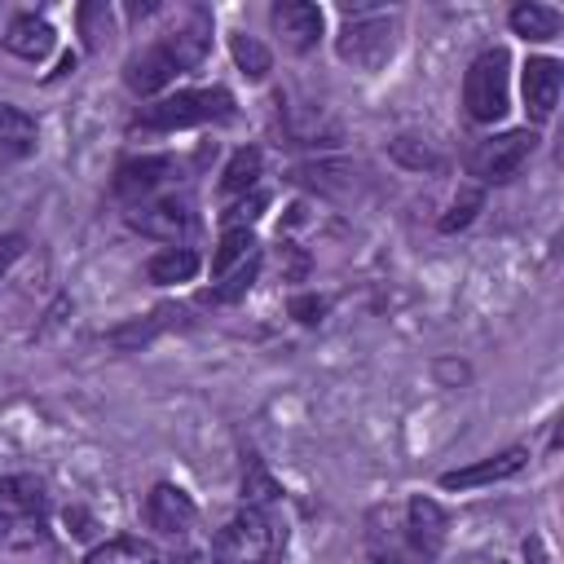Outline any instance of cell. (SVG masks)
I'll use <instances>...</instances> for the list:
<instances>
[{"label":"cell","mask_w":564,"mask_h":564,"mask_svg":"<svg viewBox=\"0 0 564 564\" xmlns=\"http://www.w3.org/2000/svg\"><path fill=\"white\" fill-rule=\"evenodd\" d=\"M256 273H260V251L247 260V264H238V269H229L225 278H216L220 286H212L203 300H212V304H234V300H242L247 291H251V282H256Z\"/></svg>","instance_id":"26"},{"label":"cell","mask_w":564,"mask_h":564,"mask_svg":"<svg viewBox=\"0 0 564 564\" xmlns=\"http://www.w3.org/2000/svg\"><path fill=\"white\" fill-rule=\"evenodd\" d=\"M445 529H449V520H445V511H441L436 498L414 494V498L405 502V538H410V546H414V555H419L423 564L441 555Z\"/></svg>","instance_id":"11"},{"label":"cell","mask_w":564,"mask_h":564,"mask_svg":"<svg viewBox=\"0 0 564 564\" xmlns=\"http://www.w3.org/2000/svg\"><path fill=\"white\" fill-rule=\"evenodd\" d=\"M286 308H291V317H295L300 326H317V322L326 317L330 300H326V295H313V291H308V295H291V304H286Z\"/></svg>","instance_id":"30"},{"label":"cell","mask_w":564,"mask_h":564,"mask_svg":"<svg viewBox=\"0 0 564 564\" xmlns=\"http://www.w3.org/2000/svg\"><path fill=\"white\" fill-rule=\"evenodd\" d=\"M560 88H564V66L555 57H529L520 66V93H524V110L533 123H546L555 115Z\"/></svg>","instance_id":"7"},{"label":"cell","mask_w":564,"mask_h":564,"mask_svg":"<svg viewBox=\"0 0 564 564\" xmlns=\"http://www.w3.org/2000/svg\"><path fill=\"white\" fill-rule=\"evenodd\" d=\"M256 256V234L242 225V229H225L220 234V247L212 251V278H225L229 269L247 264Z\"/></svg>","instance_id":"24"},{"label":"cell","mask_w":564,"mask_h":564,"mask_svg":"<svg viewBox=\"0 0 564 564\" xmlns=\"http://www.w3.org/2000/svg\"><path fill=\"white\" fill-rule=\"evenodd\" d=\"M436 375H441L445 383H449V379H458V383H463V379H467V366H454V361H436Z\"/></svg>","instance_id":"33"},{"label":"cell","mask_w":564,"mask_h":564,"mask_svg":"<svg viewBox=\"0 0 564 564\" xmlns=\"http://www.w3.org/2000/svg\"><path fill=\"white\" fill-rule=\"evenodd\" d=\"M128 225L145 238H159V242H181L189 229H194V216H189V203L181 198H145L128 212Z\"/></svg>","instance_id":"8"},{"label":"cell","mask_w":564,"mask_h":564,"mask_svg":"<svg viewBox=\"0 0 564 564\" xmlns=\"http://www.w3.org/2000/svg\"><path fill=\"white\" fill-rule=\"evenodd\" d=\"M84 564H159V546L145 542V538L123 533V538L97 542V546L84 555Z\"/></svg>","instance_id":"20"},{"label":"cell","mask_w":564,"mask_h":564,"mask_svg":"<svg viewBox=\"0 0 564 564\" xmlns=\"http://www.w3.org/2000/svg\"><path fill=\"white\" fill-rule=\"evenodd\" d=\"M538 150V132L533 128H511V132H498V137H485L471 145L467 154V172L480 181V185H502L511 181L524 159Z\"/></svg>","instance_id":"4"},{"label":"cell","mask_w":564,"mask_h":564,"mask_svg":"<svg viewBox=\"0 0 564 564\" xmlns=\"http://www.w3.org/2000/svg\"><path fill=\"white\" fill-rule=\"evenodd\" d=\"M524 463H529V449H524V445H511V449L489 454V458H480V463L441 471V489H480V485H498V480H511Z\"/></svg>","instance_id":"12"},{"label":"cell","mask_w":564,"mask_h":564,"mask_svg":"<svg viewBox=\"0 0 564 564\" xmlns=\"http://www.w3.org/2000/svg\"><path fill=\"white\" fill-rule=\"evenodd\" d=\"M35 145H40L35 119H31L22 106L0 101V159H4V163L26 159V154H35Z\"/></svg>","instance_id":"15"},{"label":"cell","mask_w":564,"mask_h":564,"mask_svg":"<svg viewBox=\"0 0 564 564\" xmlns=\"http://www.w3.org/2000/svg\"><path fill=\"white\" fill-rule=\"evenodd\" d=\"M234 115V97L225 88H181L172 97H154L132 115L137 132H176L198 123H220Z\"/></svg>","instance_id":"1"},{"label":"cell","mask_w":564,"mask_h":564,"mask_svg":"<svg viewBox=\"0 0 564 564\" xmlns=\"http://www.w3.org/2000/svg\"><path fill=\"white\" fill-rule=\"evenodd\" d=\"M22 251H26V238H22V234H4V238H0V273H9V264H13Z\"/></svg>","instance_id":"31"},{"label":"cell","mask_w":564,"mask_h":564,"mask_svg":"<svg viewBox=\"0 0 564 564\" xmlns=\"http://www.w3.org/2000/svg\"><path fill=\"white\" fill-rule=\"evenodd\" d=\"M278 498H282V485L269 476V467L256 454H247V467H242V507L269 511Z\"/></svg>","instance_id":"22"},{"label":"cell","mask_w":564,"mask_h":564,"mask_svg":"<svg viewBox=\"0 0 564 564\" xmlns=\"http://www.w3.org/2000/svg\"><path fill=\"white\" fill-rule=\"evenodd\" d=\"M176 75H181V62L172 57V48H167L163 40L150 44V48H141V53L123 66V84H128L137 97H154V93L167 88Z\"/></svg>","instance_id":"13"},{"label":"cell","mask_w":564,"mask_h":564,"mask_svg":"<svg viewBox=\"0 0 564 564\" xmlns=\"http://www.w3.org/2000/svg\"><path fill=\"white\" fill-rule=\"evenodd\" d=\"M260 150L256 145H242V150H234L229 154V163H225V172H220V194H247V189H256V181H260Z\"/></svg>","instance_id":"23"},{"label":"cell","mask_w":564,"mask_h":564,"mask_svg":"<svg viewBox=\"0 0 564 564\" xmlns=\"http://www.w3.org/2000/svg\"><path fill=\"white\" fill-rule=\"evenodd\" d=\"M172 564H212V560H207V555H198V551H181Z\"/></svg>","instance_id":"34"},{"label":"cell","mask_w":564,"mask_h":564,"mask_svg":"<svg viewBox=\"0 0 564 564\" xmlns=\"http://www.w3.org/2000/svg\"><path fill=\"white\" fill-rule=\"evenodd\" d=\"M392 159L405 163V167H414V172H423V167H427V172H441V167H445V159H441L436 150H427L423 141H414V137H397V141H392Z\"/></svg>","instance_id":"27"},{"label":"cell","mask_w":564,"mask_h":564,"mask_svg":"<svg viewBox=\"0 0 564 564\" xmlns=\"http://www.w3.org/2000/svg\"><path fill=\"white\" fill-rule=\"evenodd\" d=\"M79 31L88 35V48H101V40L110 35V9L106 4H84L79 9Z\"/></svg>","instance_id":"29"},{"label":"cell","mask_w":564,"mask_h":564,"mask_svg":"<svg viewBox=\"0 0 564 564\" xmlns=\"http://www.w3.org/2000/svg\"><path fill=\"white\" fill-rule=\"evenodd\" d=\"M163 44H167L172 57L181 62V70H194V66L207 57V48H212V18H207L203 9H194L185 26H176L172 35H163Z\"/></svg>","instance_id":"17"},{"label":"cell","mask_w":564,"mask_h":564,"mask_svg":"<svg viewBox=\"0 0 564 564\" xmlns=\"http://www.w3.org/2000/svg\"><path fill=\"white\" fill-rule=\"evenodd\" d=\"M507 22H511V31H516V35H524V40H555V35H560V26H564L560 9L538 4V0L516 4V9L507 13Z\"/></svg>","instance_id":"21"},{"label":"cell","mask_w":564,"mask_h":564,"mask_svg":"<svg viewBox=\"0 0 564 564\" xmlns=\"http://www.w3.org/2000/svg\"><path fill=\"white\" fill-rule=\"evenodd\" d=\"M278 551V524L269 511L242 507L234 520H225V529L212 542V560L216 564H269Z\"/></svg>","instance_id":"3"},{"label":"cell","mask_w":564,"mask_h":564,"mask_svg":"<svg viewBox=\"0 0 564 564\" xmlns=\"http://www.w3.org/2000/svg\"><path fill=\"white\" fill-rule=\"evenodd\" d=\"M53 44H57V31L40 13H18L9 22V31H4V48L13 57H22V62H44L53 53Z\"/></svg>","instance_id":"14"},{"label":"cell","mask_w":564,"mask_h":564,"mask_svg":"<svg viewBox=\"0 0 564 564\" xmlns=\"http://www.w3.org/2000/svg\"><path fill=\"white\" fill-rule=\"evenodd\" d=\"M335 48H339V57H344L348 66L375 70V66H383V62L397 53V22H388L379 9H375V13H357V18L344 22Z\"/></svg>","instance_id":"5"},{"label":"cell","mask_w":564,"mask_h":564,"mask_svg":"<svg viewBox=\"0 0 564 564\" xmlns=\"http://www.w3.org/2000/svg\"><path fill=\"white\" fill-rule=\"evenodd\" d=\"M375 564H397V560H392V555H383V560H375Z\"/></svg>","instance_id":"35"},{"label":"cell","mask_w":564,"mask_h":564,"mask_svg":"<svg viewBox=\"0 0 564 564\" xmlns=\"http://www.w3.org/2000/svg\"><path fill=\"white\" fill-rule=\"evenodd\" d=\"M176 322H181V308L159 304L154 313H145V317H137V322L115 326V330L106 335V344H115V348H141V344H150L154 335H163L167 326H176Z\"/></svg>","instance_id":"19"},{"label":"cell","mask_w":564,"mask_h":564,"mask_svg":"<svg viewBox=\"0 0 564 564\" xmlns=\"http://www.w3.org/2000/svg\"><path fill=\"white\" fill-rule=\"evenodd\" d=\"M485 207V189L476 185V189H463L454 203H449V212L441 216V234H454V229H467L471 220H476V212Z\"/></svg>","instance_id":"28"},{"label":"cell","mask_w":564,"mask_h":564,"mask_svg":"<svg viewBox=\"0 0 564 564\" xmlns=\"http://www.w3.org/2000/svg\"><path fill=\"white\" fill-rule=\"evenodd\" d=\"M524 564H551L542 538H524Z\"/></svg>","instance_id":"32"},{"label":"cell","mask_w":564,"mask_h":564,"mask_svg":"<svg viewBox=\"0 0 564 564\" xmlns=\"http://www.w3.org/2000/svg\"><path fill=\"white\" fill-rule=\"evenodd\" d=\"M145 520H150V529H159L167 538H185L194 529V520H198V507L181 485L159 480L150 489V498H145Z\"/></svg>","instance_id":"9"},{"label":"cell","mask_w":564,"mask_h":564,"mask_svg":"<svg viewBox=\"0 0 564 564\" xmlns=\"http://www.w3.org/2000/svg\"><path fill=\"white\" fill-rule=\"evenodd\" d=\"M511 53L502 44L476 53V62L467 66L463 75V106L476 123H498L507 115V101H511Z\"/></svg>","instance_id":"2"},{"label":"cell","mask_w":564,"mask_h":564,"mask_svg":"<svg viewBox=\"0 0 564 564\" xmlns=\"http://www.w3.org/2000/svg\"><path fill=\"white\" fill-rule=\"evenodd\" d=\"M229 53H234V62H238V70L247 75V79H264L269 75V66H273V57H269V48L256 40V35H229Z\"/></svg>","instance_id":"25"},{"label":"cell","mask_w":564,"mask_h":564,"mask_svg":"<svg viewBox=\"0 0 564 564\" xmlns=\"http://www.w3.org/2000/svg\"><path fill=\"white\" fill-rule=\"evenodd\" d=\"M176 159H167V154H141V159H123L119 163V172H115V198H123V203H145V198H154L167 181H176Z\"/></svg>","instance_id":"6"},{"label":"cell","mask_w":564,"mask_h":564,"mask_svg":"<svg viewBox=\"0 0 564 564\" xmlns=\"http://www.w3.org/2000/svg\"><path fill=\"white\" fill-rule=\"evenodd\" d=\"M44 511V480L40 476H0V524L26 520Z\"/></svg>","instance_id":"16"},{"label":"cell","mask_w":564,"mask_h":564,"mask_svg":"<svg viewBox=\"0 0 564 564\" xmlns=\"http://www.w3.org/2000/svg\"><path fill=\"white\" fill-rule=\"evenodd\" d=\"M269 22H273V35H282L291 53H308L322 40V9L308 0H278L269 9Z\"/></svg>","instance_id":"10"},{"label":"cell","mask_w":564,"mask_h":564,"mask_svg":"<svg viewBox=\"0 0 564 564\" xmlns=\"http://www.w3.org/2000/svg\"><path fill=\"white\" fill-rule=\"evenodd\" d=\"M203 269V256L194 247H163L145 260V278L159 282V286H172V282H189L194 273Z\"/></svg>","instance_id":"18"}]
</instances>
